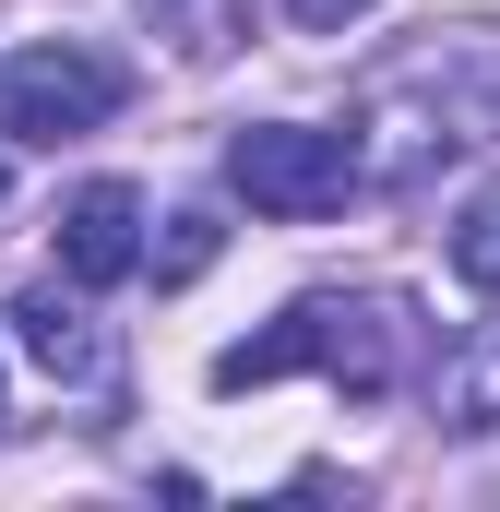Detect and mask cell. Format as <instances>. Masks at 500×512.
Segmentation results:
<instances>
[{"instance_id": "obj_1", "label": "cell", "mask_w": 500, "mask_h": 512, "mask_svg": "<svg viewBox=\"0 0 500 512\" xmlns=\"http://www.w3.org/2000/svg\"><path fill=\"white\" fill-rule=\"evenodd\" d=\"M417 346H429V322H417L405 298H298L274 334H250V346H227V358H215V393L286 382V370H322L334 393L381 405V393L417 370Z\"/></svg>"}, {"instance_id": "obj_2", "label": "cell", "mask_w": 500, "mask_h": 512, "mask_svg": "<svg viewBox=\"0 0 500 512\" xmlns=\"http://www.w3.org/2000/svg\"><path fill=\"white\" fill-rule=\"evenodd\" d=\"M227 191L274 227H310L358 191V131H310V120H262L227 143Z\"/></svg>"}, {"instance_id": "obj_3", "label": "cell", "mask_w": 500, "mask_h": 512, "mask_svg": "<svg viewBox=\"0 0 500 512\" xmlns=\"http://www.w3.org/2000/svg\"><path fill=\"white\" fill-rule=\"evenodd\" d=\"M131 96V72L108 60V48H84V36H48V48H24L12 72H0V131L12 143H84V131H108Z\"/></svg>"}, {"instance_id": "obj_4", "label": "cell", "mask_w": 500, "mask_h": 512, "mask_svg": "<svg viewBox=\"0 0 500 512\" xmlns=\"http://www.w3.org/2000/svg\"><path fill=\"white\" fill-rule=\"evenodd\" d=\"M60 274H72V286L143 274V191H131V179H84V191L60 203Z\"/></svg>"}, {"instance_id": "obj_5", "label": "cell", "mask_w": 500, "mask_h": 512, "mask_svg": "<svg viewBox=\"0 0 500 512\" xmlns=\"http://www.w3.org/2000/svg\"><path fill=\"white\" fill-rule=\"evenodd\" d=\"M12 322H24V358H36L48 382H96V370H108V334H96V322H84L72 298H48V286H36V298H24Z\"/></svg>"}, {"instance_id": "obj_6", "label": "cell", "mask_w": 500, "mask_h": 512, "mask_svg": "<svg viewBox=\"0 0 500 512\" xmlns=\"http://www.w3.org/2000/svg\"><path fill=\"white\" fill-rule=\"evenodd\" d=\"M453 274H465L477 298H500V179H477L465 215H453Z\"/></svg>"}, {"instance_id": "obj_7", "label": "cell", "mask_w": 500, "mask_h": 512, "mask_svg": "<svg viewBox=\"0 0 500 512\" xmlns=\"http://www.w3.org/2000/svg\"><path fill=\"white\" fill-rule=\"evenodd\" d=\"M441 417H453V429H500V334L441 382Z\"/></svg>"}, {"instance_id": "obj_8", "label": "cell", "mask_w": 500, "mask_h": 512, "mask_svg": "<svg viewBox=\"0 0 500 512\" xmlns=\"http://www.w3.org/2000/svg\"><path fill=\"white\" fill-rule=\"evenodd\" d=\"M203 262H215V215H179V239H167V262H155V274L179 286V274H203Z\"/></svg>"}, {"instance_id": "obj_9", "label": "cell", "mask_w": 500, "mask_h": 512, "mask_svg": "<svg viewBox=\"0 0 500 512\" xmlns=\"http://www.w3.org/2000/svg\"><path fill=\"white\" fill-rule=\"evenodd\" d=\"M0 191H12V167H0Z\"/></svg>"}]
</instances>
